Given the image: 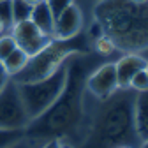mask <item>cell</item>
<instances>
[{
    "mask_svg": "<svg viewBox=\"0 0 148 148\" xmlns=\"http://www.w3.org/2000/svg\"><path fill=\"white\" fill-rule=\"evenodd\" d=\"M145 65H146V58L143 55H138V53H127L118 62H115L118 88H122V90L129 88V83H131L132 76L138 71L145 69Z\"/></svg>",
    "mask_w": 148,
    "mask_h": 148,
    "instance_id": "obj_8",
    "label": "cell"
},
{
    "mask_svg": "<svg viewBox=\"0 0 148 148\" xmlns=\"http://www.w3.org/2000/svg\"><path fill=\"white\" fill-rule=\"evenodd\" d=\"M9 148H30V146H28V145H25V143H23V139H21L20 143H16V145H12V146H9Z\"/></svg>",
    "mask_w": 148,
    "mask_h": 148,
    "instance_id": "obj_21",
    "label": "cell"
},
{
    "mask_svg": "<svg viewBox=\"0 0 148 148\" xmlns=\"http://www.w3.org/2000/svg\"><path fill=\"white\" fill-rule=\"evenodd\" d=\"M129 88H134L136 92H146L148 90V74L145 72V69L138 71L132 76L131 83H129Z\"/></svg>",
    "mask_w": 148,
    "mask_h": 148,
    "instance_id": "obj_15",
    "label": "cell"
},
{
    "mask_svg": "<svg viewBox=\"0 0 148 148\" xmlns=\"http://www.w3.org/2000/svg\"><path fill=\"white\" fill-rule=\"evenodd\" d=\"M27 2H28L30 5H35V4H39V2H42V0H27Z\"/></svg>",
    "mask_w": 148,
    "mask_h": 148,
    "instance_id": "obj_22",
    "label": "cell"
},
{
    "mask_svg": "<svg viewBox=\"0 0 148 148\" xmlns=\"http://www.w3.org/2000/svg\"><path fill=\"white\" fill-rule=\"evenodd\" d=\"M86 88L90 94H94L97 99L106 101L118 90V81H116V69L115 64H104L101 65L94 74H90L86 79Z\"/></svg>",
    "mask_w": 148,
    "mask_h": 148,
    "instance_id": "obj_6",
    "label": "cell"
},
{
    "mask_svg": "<svg viewBox=\"0 0 148 148\" xmlns=\"http://www.w3.org/2000/svg\"><path fill=\"white\" fill-rule=\"evenodd\" d=\"M4 32H5V25H4V23H2V21H0V35H2V34H4Z\"/></svg>",
    "mask_w": 148,
    "mask_h": 148,
    "instance_id": "obj_23",
    "label": "cell"
},
{
    "mask_svg": "<svg viewBox=\"0 0 148 148\" xmlns=\"http://www.w3.org/2000/svg\"><path fill=\"white\" fill-rule=\"evenodd\" d=\"M28 55L21 49V48H14L7 57L2 60L4 62V67H5V71H7V74L9 76H16L18 72H21L23 69H25V65H27V62H28Z\"/></svg>",
    "mask_w": 148,
    "mask_h": 148,
    "instance_id": "obj_11",
    "label": "cell"
},
{
    "mask_svg": "<svg viewBox=\"0 0 148 148\" xmlns=\"http://www.w3.org/2000/svg\"><path fill=\"white\" fill-rule=\"evenodd\" d=\"M132 2H136V4H148V0H132Z\"/></svg>",
    "mask_w": 148,
    "mask_h": 148,
    "instance_id": "obj_26",
    "label": "cell"
},
{
    "mask_svg": "<svg viewBox=\"0 0 148 148\" xmlns=\"http://www.w3.org/2000/svg\"><path fill=\"white\" fill-rule=\"evenodd\" d=\"M95 18L116 48L127 51L148 48V4L102 0L95 5Z\"/></svg>",
    "mask_w": 148,
    "mask_h": 148,
    "instance_id": "obj_1",
    "label": "cell"
},
{
    "mask_svg": "<svg viewBox=\"0 0 148 148\" xmlns=\"http://www.w3.org/2000/svg\"><path fill=\"white\" fill-rule=\"evenodd\" d=\"M115 148H134L132 145H118V146H115Z\"/></svg>",
    "mask_w": 148,
    "mask_h": 148,
    "instance_id": "obj_24",
    "label": "cell"
},
{
    "mask_svg": "<svg viewBox=\"0 0 148 148\" xmlns=\"http://www.w3.org/2000/svg\"><path fill=\"white\" fill-rule=\"evenodd\" d=\"M60 148H72V146H69V145H60Z\"/></svg>",
    "mask_w": 148,
    "mask_h": 148,
    "instance_id": "obj_28",
    "label": "cell"
},
{
    "mask_svg": "<svg viewBox=\"0 0 148 148\" xmlns=\"http://www.w3.org/2000/svg\"><path fill=\"white\" fill-rule=\"evenodd\" d=\"M115 49H116V44H115V41L111 39L108 34L97 37V41H95V51H97L99 55H104V57H108V55L115 53Z\"/></svg>",
    "mask_w": 148,
    "mask_h": 148,
    "instance_id": "obj_14",
    "label": "cell"
},
{
    "mask_svg": "<svg viewBox=\"0 0 148 148\" xmlns=\"http://www.w3.org/2000/svg\"><path fill=\"white\" fill-rule=\"evenodd\" d=\"M67 72L69 69L65 65H60L53 74H49L44 79L30 81V83H16L30 120L42 116L62 97V92L67 85Z\"/></svg>",
    "mask_w": 148,
    "mask_h": 148,
    "instance_id": "obj_2",
    "label": "cell"
},
{
    "mask_svg": "<svg viewBox=\"0 0 148 148\" xmlns=\"http://www.w3.org/2000/svg\"><path fill=\"white\" fill-rule=\"evenodd\" d=\"M60 145H62L60 141H57V139H51V141H48V143H46L42 148H60Z\"/></svg>",
    "mask_w": 148,
    "mask_h": 148,
    "instance_id": "obj_20",
    "label": "cell"
},
{
    "mask_svg": "<svg viewBox=\"0 0 148 148\" xmlns=\"http://www.w3.org/2000/svg\"><path fill=\"white\" fill-rule=\"evenodd\" d=\"M145 72L148 74V60H146V65H145Z\"/></svg>",
    "mask_w": 148,
    "mask_h": 148,
    "instance_id": "obj_27",
    "label": "cell"
},
{
    "mask_svg": "<svg viewBox=\"0 0 148 148\" xmlns=\"http://www.w3.org/2000/svg\"><path fill=\"white\" fill-rule=\"evenodd\" d=\"M11 7H12V25L25 21V20H30L32 5L27 0H11Z\"/></svg>",
    "mask_w": 148,
    "mask_h": 148,
    "instance_id": "obj_12",
    "label": "cell"
},
{
    "mask_svg": "<svg viewBox=\"0 0 148 148\" xmlns=\"http://www.w3.org/2000/svg\"><path fill=\"white\" fill-rule=\"evenodd\" d=\"M30 21L39 28L42 30L46 35H53V27H55V16L51 12V9L48 7L46 0L42 2L32 5V12H30Z\"/></svg>",
    "mask_w": 148,
    "mask_h": 148,
    "instance_id": "obj_10",
    "label": "cell"
},
{
    "mask_svg": "<svg viewBox=\"0 0 148 148\" xmlns=\"http://www.w3.org/2000/svg\"><path fill=\"white\" fill-rule=\"evenodd\" d=\"M69 48L57 44V41H51L42 51L28 58L25 69L21 72H18L14 78L16 83H30V81H39L48 78L49 74H53L60 65H64V60L69 57Z\"/></svg>",
    "mask_w": 148,
    "mask_h": 148,
    "instance_id": "obj_3",
    "label": "cell"
},
{
    "mask_svg": "<svg viewBox=\"0 0 148 148\" xmlns=\"http://www.w3.org/2000/svg\"><path fill=\"white\" fill-rule=\"evenodd\" d=\"M0 21L5 25V28L12 27V7L11 0H0Z\"/></svg>",
    "mask_w": 148,
    "mask_h": 148,
    "instance_id": "obj_17",
    "label": "cell"
},
{
    "mask_svg": "<svg viewBox=\"0 0 148 148\" xmlns=\"http://www.w3.org/2000/svg\"><path fill=\"white\" fill-rule=\"evenodd\" d=\"M72 2H74V0H46V4H48V7L51 9V12H53L55 18H57L65 7H69Z\"/></svg>",
    "mask_w": 148,
    "mask_h": 148,
    "instance_id": "obj_18",
    "label": "cell"
},
{
    "mask_svg": "<svg viewBox=\"0 0 148 148\" xmlns=\"http://www.w3.org/2000/svg\"><path fill=\"white\" fill-rule=\"evenodd\" d=\"M81 25H83L81 11L74 4H71L69 7H65L57 18H55V27H53L51 39H55V41H71L79 34Z\"/></svg>",
    "mask_w": 148,
    "mask_h": 148,
    "instance_id": "obj_7",
    "label": "cell"
},
{
    "mask_svg": "<svg viewBox=\"0 0 148 148\" xmlns=\"http://www.w3.org/2000/svg\"><path fill=\"white\" fill-rule=\"evenodd\" d=\"M16 48V41L11 34H2L0 35V60H4L7 55Z\"/></svg>",
    "mask_w": 148,
    "mask_h": 148,
    "instance_id": "obj_16",
    "label": "cell"
},
{
    "mask_svg": "<svg viewBox=\"0 0 148 148\" xmlns=\"http://www.w3.org/2000/svg\"><path fill=\"white\" fill-rule=\"evenodd\" d=\"M9 74H7V71H5V67H4V62L0 60V92L4 90V86L9 83Z\"/></svg>",
    "mask_w": 148,
    "mask_h": 148,
    "instance_id": "obj_19",
    "label": "cell"
},
{
    "mask_svg": "<svg viewBox=\"0 0 148 148\" xmlns=\"http://www.w3.org/2000/svg\"><path fill=\"white\" fill-rule=\"evenodd\" d=\"M30 122L32 120L18 92V85L14 79H9V83L0 92V129H21L23 131Z\"/></svg>",
    "mask_w": 148,
    "mask_h": 148,
    "instance_id": "obj_4",
    "label": "cell"
},
{
    "mask_svg": "<svg viewBox=\"0 0 148 148\" xmlns=\"http://www.w3.org/2000/svg\"><path fill=\"white\" fill-rule=\"evenodd\" d=\"M134 131L139 141L148 139V90L139 92L134 104Z\"/></svg>",
    "mask_w": 148,
    "mask_h": 148,
    "instance_id": "obj_9",
    "label": "cell"
},
{
    "mask_svg": "<svg viewBox=\"0 0 148 148\" xmlns=\"http://www.w3.org/2000/svg\"><path fill=\"white\" fill-rule=\"evenodd\" d=\"M21 129H0V148H9L23 139Z\"/></svg>",
    "mask_w": 148,
    "mask_h": 148,
    "instance_id": "obj_13",
    "label": "cell"
},
{
    "mask_svg": "<svg viewBox=\"0 0 148 148\" xmlns=\"http://www.w3.org/2000/svg\"><path fill=\"white\" fill-rule=\"evenodd\" d=\"M11 35L14 37L16 46L21 48L28 57L37 55L51 42V37L46 35L42 30H39L30 20L14 23L11 27Z\"/></svg>",
    "mask_w": 148,
    "mask_h": 148,
    "instance_id": "obj_5",
    "label": "cell"
},
{
    "mask_svg": "<svg viewBox=\"0 0 148 148\" xmlns=\"http://www.w3.org/2000/svg\"><path fill=\"white\" fill-rule=\"evenodd\" d=\"M141 148H148V139H143V143H141Z\"/></svg>",
    "mask_w": 148,
    "mask_h": 148,
    "instance_id": "obj_25",
    "label": "cell"
}]
</instances>
